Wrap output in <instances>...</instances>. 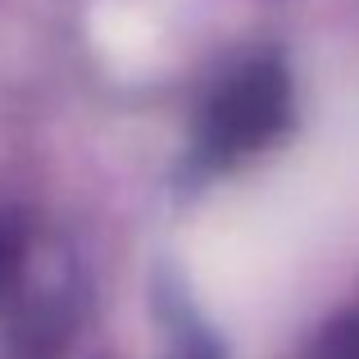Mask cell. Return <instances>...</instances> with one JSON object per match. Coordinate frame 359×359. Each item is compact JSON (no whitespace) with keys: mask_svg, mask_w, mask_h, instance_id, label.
<instances>
[{"mask_svg":"<svg viewBox=\"0 0 359 359\" xmlns=\"http://www.w3.org/2000/svg\"><path fill=\"white\" fill-rule=\"evenodd\" d=\"M282 105H287V87H282L278 73L269 69H250L241 73L232 87L219 91L210 109V141L223 150V155H237V150H250L269 137L282 123Z\"/></svg>","mask_w":359,"mask_h":359,"instance_id":"6da1fadb","label":"cell"}]
</instances>
